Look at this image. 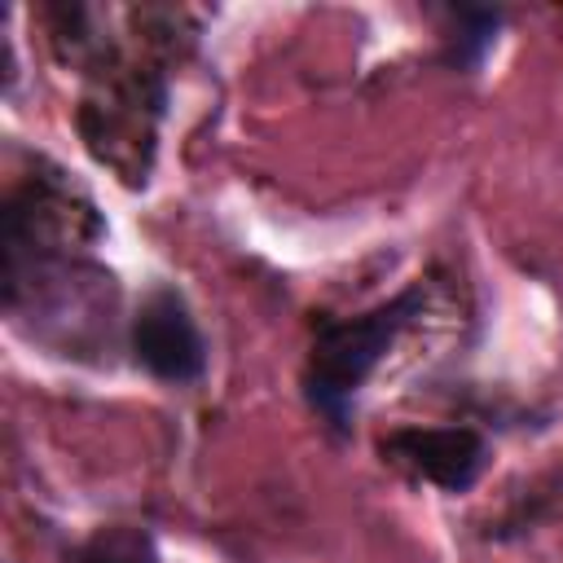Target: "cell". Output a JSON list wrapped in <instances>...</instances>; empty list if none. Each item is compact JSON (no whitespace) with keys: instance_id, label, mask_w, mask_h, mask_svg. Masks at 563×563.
<instances>
[{"instance_id":"cell-1","label":"cell","mask_w":563,"mask_h":563,"mask_svg":"<svg viewBox=\"0 0 563 563\" xmlns=\"http://www.w3.org/2000/svg\"><path fill=\"white\" fill-rule=\"evenodd\" d=\"M418 308H422V286H409L405 295H396L361 317H317L303 391H308V405L334 431H343L352 422V400H356L361 383L387 356L396 334L418 317Z\"/></svg>"},{"instance_id":"cell-2","label":"cell","mask_w":563,"mask_h":563,"mask_svg":"<svg viewBox=\"0 0 563 563\" xmlns=\"http://www.w3.org/2000/svg\"><path fill=\"white\" fill-rule=\"evenodd\" d=\"M132 352L163 383H194V378H202V369H207V343H202V330H198L189 303L172 286H158L136 308Z\"/></svg>"},{"instance_id":"cell-3","label":"cell","mask_w":563,"mask_h":563,"mask_svg":"<svg viewBox=\"0 0 563 563\" xmlns=\"http://www.w3.org/2000/svg\"><path fill=\"white\" fill-rule=\"evenodd\" d=\"M383 453L444 493H466L488 457L475 427H400L383 440Z\"/></svg>"},{"instance_id":"cell-4","label":"cell","mask_w":563,"mask_h":563,"mask_svg":"<svg viewBox=\"0 0 563 563\" xmlns=\"http://www.w3.org/2000/svg\"><path fill=\"white\" fill-rule=\"evenodd\" d=\"M453 22H457V35H453V53H449V57H453L457 66H479L484 53H488L493 40H497L501 13H497V9H457Z\"/></svg>"},{"instance_id":"cell-5","label":"cell","mask_w":563,"mask_h":563,"mask_svg":"<svg viewBox=\"0 0 563 563\" xmlns=\"http://www.w3.org/2000/svg\"><path fill=\"white\" fill-rule=\"evenodd\" d=\"M79 559L84 563H158L154 541L145 532H132V528H110V532L92 537Z\"/></svg>"}]
</instances>
